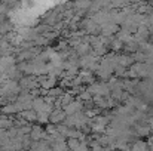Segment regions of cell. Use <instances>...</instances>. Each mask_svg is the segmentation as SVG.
<instances>
[{
	"label": "cell",
	"mask_w": 153,
	"mask_h": 151,
	"mask_svg": "<svg viewBox=\"0 0 153 151\" xmlns=\"http://www.w3.org/2000/svg\"><path fill=\"white\" fill-rule=\"evenodd\" d=\"M62 119H64L62 113H59V111H56V113H52V116H51V120H52V122H59V120H62Z\"/></svg>",
	"instance_id": "6da1fadb"
}]
</instances>
